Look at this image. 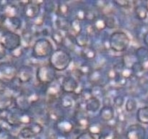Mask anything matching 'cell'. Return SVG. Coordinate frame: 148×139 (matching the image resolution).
<instances>
[{
	"instance_id": "obj_53",
	"label": "cell",
	"mask_w": 148,
	"mask_h": 139,
	"mask_svg": "<svg viewBox=\"0 0 148 139\" xmlns=\"http://www.w3.org/2000/svg\"><path fill=\"white\" fill-rule=\"evenodd\" d=\"M4 19H5V16L2 15V14H0V28H2Z\"/></svg>"
},
{
	"instance_id": "obj_50",
	"label": "cell",
	"mask_w": 148,
	"mask_h": 139,
	"mask_svg": "<svg viewBox=\"0 0 148 139\" xmlns=\"http://www.w3.org/2000/svg\"><path fill=\"white\" fill-rule=\"evenodd\" d=\"M43 21H44V20H43V17H37L36 18L34 19V24L36 25H41L42 24H43Z\"/></svg>"
},
{
	"instance_id": "obj_23",
	"label": "cell",
	"mask_w": 148,
	"mask_h": 139,
	"mask_svg": "<svg viewBox=\"0 0 148 139\" xmlns=\"http://www.w3.org/2000/svg\"><path fill=\"white\" fill-rule=\"evenodd\" d=\"M137 119L143 124H148V106L138 109L137 111Z\"/></svg>"
},
{
	"instance_id": "obj_34",
	"label": "cell",
	"mask_w": 148,
	"mask_h": 139,
	"mask_svg": "<svg viewBox=\"0 0 148 139\" xmlns=\"http://www.w3.org/2000/svg\"><path fill=\"white\" fill-rule=\"evenodd\" d=\"M17 14V8L15 5L9 4L4 8L5 17H16Z\"/></svg>"
},
{
	"instance_id": "obj_27",
	"label": "cell",
	"mask_w": 148,
	"mask_h": 139,
	"mask_svg": "<svg viewBox=\"0 0 148 139\" xmlns=\"http://www.w3.org/2000/svg\"><path fill=\"white\" fill-rule=\"evenodd\" d=\"M56 27L62 30H68L70 29V23L65 17H59L56 20Z\"/></svg>"
},
{
	"instance_id": "obj_11",
	"label": "cell",
	"mask_w": 148,
	"mask_h": 139,
	"mask_svg": "<svg viewBox=\"0 0 148 139\" xmlns=\"http://www.w3.org/2000/svg\"><path fill=\"white\" fill-rule=\"evenodd\" d=\"M22 26V21L19 17H5L2 28L8 31L14 32L19 30Z\"/></svg>"
},
{
	"instance_id": "obj_54",
	"label": "cell",
	"mask_w": 148,
	"mask_h": 139,
	"mask_svg": "<svg viewBox=\"0 0 148 139\" xmlns=\"http://www.w3.org/2000/svg\"><path fill=\"white\" fill-rule=\"evenodd\" d=\"M147 101H148V99H147Z\"/></svg>"
},
{
	"instance_id": "obj_44",
	"label": "cell",
	"mask_w": 148,
	"mask_h": 139,
	"mask_svg": "<svg viewBox=\"0 0 148 139\" xmlns=\"http://www.w3.org/2000/svg\"><path fill=\"white\" fill-rule=\"evenodd\" d=\"M76 19L79 20H86V10L85 9H79L76 14Z\"/></svg>"
},
{
	"instance_id": "obj_1",
	"label": "cell",
	"mask_w": 148,
	"mask_h": 139,
	"mask_svg": "<svg viewBox=\"0 0 148 139\" xmlns=\"http://www.w3.org/2000/svg\"><path fill=\"white\" fill-rule=\"evenodd\" d=\"M70 54L62 49L53 51L49 58V64L56 71H64L69 67L72 62Z\"/></svg>"
},
{
	"instance_id": "obj_9",
	"label": "cell",
	"mask_w": 148,
	"mask_h": 139,
	"mask_svg": "<svg viewBox=\"0 0 148 139\" xmlns=\"http://www.w3.org/2000/svg\"><path fill=\"white\" fill-rule=\"evenodd\" d=\"M146 130L143 126L139 124L131 125L128 127L126 133L127 139H144Z\"/></svg>"
},
{
	"instance_id": "obj_35",
	"label": "cell",
	"mask_w": 148,
	"mask_h": 139,
	"mask_svg": "<svg viewBox=\"0 0 148 139\" xmlns=\"http://www.w3.org/2000/svg\"><path fill=\"white\" fill-rule=\"evenodd\" d=\"M137 102L134 98H129L125 103V109L128 112H133L137 109Z\"/></svg>"
},
{
	"instance_id": "obj_32",
	"label": "cell",
	"mask_w": 148,
	"mask_h": 139,
	"mask_svg": "<svg viewBox=\"0 0 148 139\" xmlns=\"http://www.w3.org/2000/svg\"><path fill=\"white\" fill-rule=\"evenodd\" d=\"M70 30L75 33V36L79 33H82V26H81L80 20L77 19H74L70 23Z\"/></svg>"
},
{
	"instance_id": "obj_31",
	"label": "cell",
	"mask_w": 148,
	"mask_h": 139,
	"mask_svg": "<svg viewBox=\"0 0 148 139\" xmlns=\"http://www.w3.org/2000/svg\"><path fill=\"white\" fill-rule=\"evenodd\" d=\"M20 136L23 139H30L36 136V133L31 128V127H25L21 129L20 132Z\"/></svg>"
},
{
	"instance_id": "obj_42",
	"label": "cell",
	"mask_w": 148,
	"mask_h": 139,
	"mask_svg": "<svg viewBox=\"0 0 148 139\" xmlns=\"http://www.w3.org/2000/svg\"><path fill=\"white\" fill-rule=\"evenodd\" d=\"M132 70L133 72H143L145 70V66L143 64H142L141 62H136L134 63V65H133L132 67Z\"/></svg>"
},
{
	"instance_id": "obj_24",
	"label": "cell",
	"mask_w": 148,
	"mask_h": 139,
	"mask_svg": "<svg viewBox=\"0 0 148 139\" xmlns=\"http://www.w3.org/2000/svg\"><path fill=\"white\" fill-rule=\"evenodd\" d=\"M13 104H14V99L11 96H0V111H5Z\"/></svg>"
},
{
	"instance_id": "obj_38",
	"label": "cell",
	"mask_w": 148,
	"mask_h": 139,
	"mask_svg": "<svg viewBox=\"0 0 148 139\" xmlns=\"http://www.w3.org/2000/svg\"><path fill=\"white\" fill-rule=\"evenodd\" d=\"M105 22L106 28L109 29H114L115 28L116 25V20L113 16L107 15L105 17Z\"/></svg>"
},
{
	"instance_id": "obj_29",
	"label": "cell",
	"mask_w": 148,
	"mask_h": 139,
	"mask_svg": "<svg viewBox=\"0 0 148 139\" xmlns=\"http://www.w3.org/2000/svg\"><path fill=\"white\" fill-rule=\"evenodd\" d=\"M122 62L123 63H124L125 67L132 69V66L134 65V63H135L136 62H137V60L135 55H134V56H132V54H126L125 56L123 57Z\"/></svg>"
},
{
	"instance_id": "obj_8",
	"label": "cell",
	"mask_w": 148,
	"mask_h": 139,
	"mask_svg": "<svg viewBox=\"0 0 148 139\" xmlns=\"http://www.w3.org/2000/svg\"><path fill=\"white\" fill-rule=\"evenodd\" d=\"M62 91L65 94H77L79 90V83L73 76H66L63 78L61 83Z\"/></svg>"
},
{
	"instance_id": "obj_28",
	"label": "cell",
	"mask_w": 148,
	"mask_h": 139,
	"mask_svg": "<svg viewBox=\"0 0 148 139\" xmlns=\"http://www.w3.org/2000/svg\"><path fill=\"white\" fill-rule=\"evenodd\" d=\"M22 36H23L21 37V46H23V48H28L33 39L31 33L30 31L25 30L22 33Z\"/></svg>"
},
{
	"instance_id": "obj_21",
	"label": "cell",
	"mask_w": 148,
	"mask_h": 139,
	"mask_svg": "<svg viewBox=\"0 0 148 139\" xmlns=\"http://www.w3.org/2000/svg\"><path fill=\"white\" fill-rule=\"evenodd\" d=\"M134 13L137 18L140 20H144L147 17L148 10L146 5H140L136 6L134 8Z\"/></svg>"
},
{
	"instance_id": "obj_39",
	"label": "cell",
	"mask_w": 148,
	"mask_h": 139,
	"mask_svg": "<svg viewBox=\"0 0 148 139\" xmlns=\"http://www.w3.org/2000/svg\"><path fill=\"white\" fill-rule=\"evenodd\" d=\"M88 132L90 133L92 135V136H95V135H99L100 133L102 132V128L101 127V126L98 125L97 124H92L90 125L88 127Z\"/></svg>"
},
{
	"instance_id": "obj_13",
	"label": "cell",
	"mask_w": 148,
	"mask_h": 139,
	"mask_svg": "<svg viewBox=\"0 0 148 139\" xmlns=\"http://www.w3.org/2000/svg\"><path fill=\"white\" fill-rule=\"evenodd\" d=\"M100 117L103 122H110L115 117L114 107L111 105H104L100 111Z\"/></svg>"
},
{
	"instance_id": "obj_5",
	"label": "cell",
	"mask_w": 148,
	"mask_h": 139,
	"mask_svg": "<svg viewBox=\"0 0 148 139\" xmlns=\"http://www.w3.org/2000/svg\"><path fill=\"white\" fill-rule=\"evenodd\" d=\"M0 43L11 52L21 46V36L14 32L3 30L0 36Z\"/></svg>"
},
{
	"instance_id": "obj_18",
	"label": "cell",
	"mask_w": 148,
	"mask_h": 139,
	"mask_svg": "<svg viewBox=\"0 0 148 139\" xmlns=\"http://www.w3.org/2000/svg\"><path fill=\"white\" fill-rule=\"evenodd\" d=\"M62 85L59 84H54L53 83H52L46 90V93L49 98H56L58 96L60 95V93H62Z\"/></svg>"
},
{
	"instance_id": "obj_40",
	"label": "cell",
	"mask_w": 148,
	"mask_h": 139,
	"mask_svg": "<svg viewBox=\"0 0 148 139\" xmlns=\"http://www.w3.org/2000/svg\"><path fill=\"white\" fill-rule=\"evenodd\" d=\"M121 78H124V79L127 80V79H130L132 77L133 75V71L132 69H130V68H127V67H124V69L122 70L121 72L119 74Z\"/></svg>"
},
{
	"instance_id": "obj_19",
	"label": "cell",
	"mask_w": 148,
	"mask_h": 139,
	"mask_svg": "<svg viewBox=\"0 0 148 139\" xmlns=\"http://www.w3.org/2000/svg\"><path fill=\"white\" fill-rule=\"evenodd\" d=\"M96 54V51L92 46H88L82 48L81 50V56L86 60H92L95 58Z\"/></svg>"
},
{
	"instance_id": "obj_26",
	"label": "cell",
	"mask_w": 148,
	"mask_h": 139,
	"mask_svg": "<svg viewBox=\"0 0 148 139\" xmlns=\"http://www.w3.org/2000/svg\"><path fill=\"white\" fill-rule=\"evenodd\" d=\"M69 6L66 3H59L58 4L57 9H56V13L59 17H66L69 15Z\"/></svg>"
},
{
	"instance_id": "obj_16",
	"label": "cell",
	"mask_w": 148,
	"mask_h": 139,
	"mask_svg": "<svg viewBox=\"0 0 148 139\" xmlns=\"http://www.w3.org/2000/svg\"><path fill=\"white\" fill-rule=\"evenodd\" d=\"M14 104L16 107L22 111H26L30 107V103L29 102L27 96L24 95H20L14 99Z\"/></svg>"
},
{
	"instance_id": "obj_10",
	"label": "cell",
	"mask_w": 148,
	"mask_h": 139,
	"mask_svg": "<svg viewBox=\"0 0 148 139\" xmlns=\"http://www.w3.org/2000/svg\"><path fill=\"white\" fill-rule=\"evenodd\" d=\"M85 110L81 109L76 111L74 114V120L77 126L80 128H88L90 125V118L88 114L85 112Z\"/></svg>"
},
{
	"instance_id": "obj_22",
	"label": "cell",
	"mask_w": 148,
	"mask_h": 139,
	"mask_svg": "<svg viewBox=\"0 0 148 139\" xmlns=\"http://www.w3.org/2000/svg\"><path fill=\"white\" fill-rule=\"evenodd\" d=\"M61 105L65 109L72 108L75 105V99L70 94H63L61 98Z\"/></svg>"
},
{
	"instance_id": "obj_43",
	"label": "cell",
	"mask_w": 148,
	"mask_h": 139,
	"mask_svg": "<svg viewBox=\"0 0 148 139\" xmlns=\"http://www.w3.org/2000/svg\"><path fill=\"white\" fill-rule=\"evenodd\" d=\"M97 17H97L96 14L93 10H90V9L86 10V20L93 22Z\"/></svg>"
},
{
	"instance_id": "obj_46",
	"label": "cell",
	"mask_w": 148,
	"mask_h": 139,
	"mask_svg": "<svg viewBox=\"0 0 148 139\" xmlns=\"http://www.w3.org/2000/svg\"><path fill=\"white\" fill-rule=\"evenodd\" d=\"M114 3L119 7H122V8H128L130 6V1H115Z\"/></svg>"
},
{
	"instance_id": "obj_36",
	"label": "cell",
	"mask_w": 148,
	"mask_h": 139,
	"mask_svg": "<svg viewBox=\"0 0 148 139\" xmlns=\"http://www.w3.org/2000/svg\"><path fill=\"white\" fill-rule=\"evenodd\" d=\"M77 70L80 75H89L91 73V72L92 71V69L90 65L86 63H83L79 67V69H78Z\"/></svg>"
},
{
	"instance_id": "obj_15",
	"label": "cell",
	"mask_w": 148,
	"mask_h": 139,
	"mask_svg": "<svg viewBox=\"0 0 148 139\" xmlns=\"http://www.w3.org/2000/svg\"><path fill=\"white\" fill-rule=\"evenodd\" d=\"M56 128L62 134H68L71 133L74 129V124L70 121L62 119L60 121L57 122L56 124Z\"/></svg>"
},
{
	"instance_id": "obj_30",
	"label": "cell",
	"mask_w": 148,
	"mask_h": 139,
	"mask_svg": "<svg viewBox=\"0 0 148 139\" xmlns=\"http://www.w3.org/2000/svg\"><path fill=\"white\" fill-rule=\"evenodd\" d=\"M66 36H64L63 33L60 30H55L52 33L51 39L57 45H63Z\"/></svg>"
},
{
	"instance_id": "obj_2",
	"label": "cell",
	"mask_w": 148,
	"mask_h": 139,
	"mask_svg": "<svg viewBox=\"0 0 148 139\" xmlns=\"http://www.w3.org/2000/svg\"><path fill=\"white\" fill-rule=\"evenodd\" d=\"M109 46L114 52H122L128 49L130 39L128 35L123 31H116L110 36Z\"/></svg>"
},
{
	"instance_id": "obj_48",
	"label": "cell",
	"mask_w": 148,
	"mask_h": 139,
	"mask_svg": "<svg viewBox=\"0 0 148 139\" xmlns=\"http://www.w3.org/2000/svg\"><path fill=\"white\" fill-rule=\"evenodd\" d=\"M12 55L14 56V57H20V56H21V55L23 54V48L20 46V47L17 48V49H15V50L12 51Z\"/></svg>"
},
{
	"instance_id": "obj_52",
	"label": "cell",
	"mask_w": 148,
	"mask_h": 139,
	"mask_svg": "<svg viewBox=\"0 0 148 139\" xmlns=\"http://www.w3.org/2000/svg\"><path fill=\"white\" fill-rule=\"evenodd\" d=\"M143 41H144V43H145L146 46L148 47V31L143 36Z\"/></svg>"
},
{
	"instance_id": "obj_4",
	"label": "cell",
	"mask_w": 148,
	"mask_h": 139,
	"mask_svg": "<svg viewBox=\"0 0 148 139\" xmlns=\"http://www.w3.org/2000/svg\"><path fill=\"white\" fill-rule=\"evenodd\" d=\"M56 71L50 64L40 65L36 71V78L43 85L51 84L56 80Z\"/></svg>"
},
{
	"instance_id": "obj_41",
	"label": "cell",
	"mask_w": 148,
	"mask_h": 139,
	"mask_svg": "<svg viewBox=\"0 0 148 139\" xmlns=\"http://www.w3.org/2000/svg\"><path fill=\"white\" fill-rule=\"evenodd\" d=\"M114 104L116 108H121L124 104V98L122 96H117L114 98Z\"/></svg>"
},
{
	"instance_id": "obj_51",
	"label": "cell",
	"mask_w": 148,
	"mask_h": 139,
	"mask_svg": "<svg viewBox=\"0 0 148 139\" xmlns=\"http://www.w3.org/2000/svg\"><path fill=\"white\" fill-rule=\"evenodd\" d=\"M6 56V49L0 43V59H3Z\"/></svg>"
},
{
	"instance_id": "obj_25",
	"label": "cell",
	"mask_w": 148,
	"mask_h": 139,
	"mask_svg": "<svg viewBox=\"0 0 148 139\" xmlns=\"http://www.w3.org/2000/svg\"><path fill=\"white\" fill-rule=\"evenodd\" d=\"M89 81L91 83L95 85H100V83L103 80L102 74L99 70H92L89 75Z\"/></svg>"
},
{
	"instance_id": "obj_20",
	"label": "cell",
	"mask_w": 148,
	"mask_h": 139,
	"mask_svg": "<svg viewBox=\"0 0 148 139\" xmlns=\"http://www.w3.org/2000/svg\"><path fill=\"white\" fill-rule=\"evenodd\" d=\"M75 44L77 45L79 47H86L89 43V36L85 33H80L75 36Z\"/></svg>"
},
{
	"instance_id": "obj_33",
	"label": "cell",
	"mask_w": 148,
	"mask_h": 139,
	"mask_svg": "<svg viewBox=\"0 0 148 139\" xmlns=\"http://www.w3.org/2000/svg\"><path fill=\"white\" fill-rule=\"evenodd\" d=\"M93 23V26L95 27V30H96L97 31H102V30H103L104 29L106 28L105 18H104V17H98L95 20H94Z\"/></svg>"
},
{
	"instance_id": "obj_49",
	"label": "cell",
	"mask_w": 148,
	"mask_h": 139,
	"mask_svg": "<svg viewBox=\"0 0 148 139\" xmlns=\"http://www.w3.org/2000/svg\"><path fill=\"white\" fill-rule=\"evenodd\" d=\"M0 139H12V136L5 131H1L0 133Z\"/></svg>"
},
{
	"instance_id": "obj_12",
	"label": "cell",
	"mask_w": 148,
	"mask_h": 139,
	"mask_svg": "<svg viewBox=\"0 0 148 139\" xmlns=\"http://www.w3.org/2000/svg\"><path fill=\"white\" fill-rule=\"evenodd\" d=\"M33 76V68L28 65H24L18 70L17 78L22 83H28L31 81Z\"/></svg>"
},
{
	"instance_id": "obj_6",
	"label": "cell",
	"mask_w": 148,
	"mask_h": 139,
	"mask_svg": "<svg viewBox=\"0 0 148 139\" xmlns=\"http://www.w3.org/2000/svg\"><path fill=\"white\" fill-rule=\"evenodd\" d=\"M18 70L11 62L0 64V82L10 83L17 78Z\"/></svg>"
},
{
	"instance_id": "obj_37",
	"label": "cell",
	"mask_w": 148,
	"mask_h": 139,
	"mask_svg": "<svg viewBox=\"0 0 148 139\" xmlns=\"http://www.w3.org/2000/svg\"><path fill=\"white\" fill-rule=\"evenodd\" d=\"M91 93L92 96L99 98V97L103 95V88L101 85H95L91 88Z\"/></svg>"
},
{
	"instance_id": "obj_7",
	"label": "cell",
	"mask_w": 148,
	"mask_h": 139,
	"mask_svg": "<svg viewBox=\"0 0 148 139\" xmlns=\"http://www.w3.org/2000/svg\"><path fill=\"white\" fill-rule=\"evenodd\" d=\"M42 1H30L23 4V14L27 18L35 19L39 16Z\"/></svg>"
},
{
	"instance_id": "obj_3",
	"label": "cell",
	"mask_w": 148,
	"mask_h": 139,
	"mask_svg": "<svg viewBox=\"0 0 148 139\" xmlns=\"http://www.w3.org/2000/svg\"><path fill=\"white\" fill-rule=\"evenodd\" d=\"M53 52L51 43L46 39H39L35 42L32 49V55L37 59L50 56Z\"/></svg>"
},
{
	"instance_id": "obj_14",
	"label": "cell",
	"mask_w": 148,
	"mask_h": 139,
	"mask_svg": "<svg viewBox=\"0 0 148 139\" xmlns=\"http://www.w3.org/2000/svg\"><path fill=\"white\" fill-rule=\"evenodd\" d=\"M85 110L90 112H96L101 107V101L99 98L92 96L89 99L85 101Z\"/></svg>"
},
{
	"instance_id": "obj_47",
	"label": "cell",
	"mask_w": 148,
	"mask_h": 139,
	"mask_svg": "<svg viewBox=\"0 0 148 139\" xmlns=\"http://www.w3.org/2000/svg\"><path fill=\"white\" fill-rule=\"evenodd\" d=\"M77 139H96L95 138V136H92L91 133H90L89 132H87V133H84L82 134H81L79 137Z\"/></svg>"
},
{
	"instance_id": "obj_45",
	"label": "cell",
	"mask_w": 148,
	"mask_h": 139,
	"mask_svg": "<svg viewBox=\"0 0 148 139\" xmlns=\"http://www.w3.org/2000/svg\"><path fill=\"white\" fill-rule=\"evenodd\" d=\"M96 31L97 30H95L93 25H87L86 28H85V33L88 34L89 36H93Z\"/></svg>"
},
{
	"instance_id": "obj_17",
	"label": "cell",
	"mask_w": 148,
	"mask_h": 139,
	"mask_svg": "<svg viewBox=\"0 0 148 139\" xmlns=\"http://www.w3.org/2000/svg\"><path fill=\"white\" fill-rule=\"evenodd\" d=\"M137 60L144 65L146 62H148V48L145 46H140L136 49L134 52Z\"/></svg>"
}]
</instances>
